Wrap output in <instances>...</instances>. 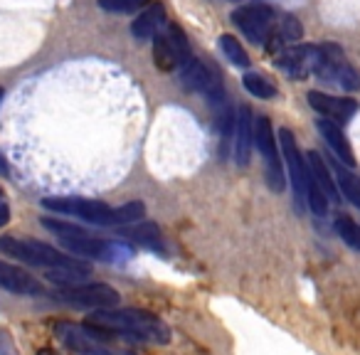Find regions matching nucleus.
<instances>
[{"label": "nucleus", "instance_id": "nucleus-1", "mask_svg": "<svg viewBox=\"0 0 360 355\" xmlns=\"http://www.w3.org/2000/svg\"><path fill=\"white\" fill-rule=\"evenodd\" d=\"M0 252L6 257H15L22 264H30L42 269L50 281L60 286L82 284L91 274V264H86L79 257H70L55 247L37 240H22V237H0Z\"/></svg>", "mask_w": 360, "mask_h": 355}, {"label": "nucleus", "instance_id": "nucleus-2", "mask_svg": "<svg viewBox=\"0 0 360 355\" xmlns=\"http://www.w3.org/2000/svg\"><path fill=\"white\" fill-rule=\"evenodd\" d=\"M86 323L104 330L109 335H124V338L139 340V343L165 345L170 343V325L160 316L143 309H101L91 311Z\"/></svg>", "mask_w": 360, "mask_h": 355}, {"label": "nucleus", "instance_id": "nucleus-3", "mask_svg": "<svg viewBox=\"0 0 360 355\" xmlns=\"http://www.w3.org/2000/svg\"><path fill=\"white\" fill-rule=\"evenodd\" d=\"M42 207L99 227L131 225V222H139L146 215L143 202H126L121 207H111L101 200H89V198H45Z\"/></svg>", "mask_w": 360, "mask_h": 355}, {"label": "nucleus", "instance_id": "nucleus-4", "mask_svg": "<svg viewBox=\"0 0 360 355\" xmlns=\"http://www.w3.org/2000/svg\"><path fill=\"white\" fill-rule=\"evenodd\" d=\"M42 225L77 257H86V259H96V262H119L131 257V250L121 245V242L101 240V237L89 235L86 230H82L79 225H72V222L45 217Z\"/></svg>", "mask_w": 360, "mask_h": 355}, {"label": "nucleus", "instance_id": "nucleus-5", "mask_svg": "<svg viewBox=\"0 0 360 355\" xmlns=\"http://www.w3.org/2000/svg\"><path fill=\"white\" fill-rule=\"evenodd\" d=\"M55 335L65 348H70L77 355H114L106 343L104 330L94 328L89 323H72V321H60L55 323Z\"/></svg>", "mask_w": 360, "mask_h": 355}, {"label": "nucleus", "instance_id": "nucleus-6", "mask_svg": "<svg viewBox=\"0 0 360 355\" xmlns=\"http://www.w3.org/2000/svg\"><path fill=\"white\" fill-rule=\"evenodd\" d=\"M55 299L60 304H67L72 309H89V311H101V309H114L119 306L121 294L109 284H72L62 286L55 291Z\"/></svg>", "mask_w": 360, "mask_h": 355}, {"label": "nucleus", "instance_id": "nucleus-7", "mask_svg": "<svg viewBox=\"0 0 360 355\" xmlns=\"http://www.w3.org/2000/svg\"><path fill=\"white\" fill-rule=\"evenodd\" d=\"M193 57L191 42H188L186 32L180 30L178 25L168 22L163 30L155 35L153 42V62L160 72H175L186 65Z\"/></svg>", "mask_w": 360, "mask_h": 355}, {"label": "nucleus", "instance_id": "nucleus-8", "mask_svg": "<svg viewBox=\"0 0 360 355\" xmlns=\"http://www.w3.org/2000/svg\"><path fill=\"white\" fill-rule=\"evenodd\" d=\"M255 143L259 148L262 158H264V170H266V186L274 193H281L286 186L284 181V163H281L279 146L274 138V129H271V121L266 116H259L255 121Z\"/></svg>", "mask_w": 360, "mask_h": 355}, {"label": "nucleus", "instance_id": "nucleus-9", "mask_svg": "<svg viewBox=\"0 0 360 355\" xmlns=\"http://www.w3.org/2000/svg\"><path fill=\"white\" fill-rule=\"evenodd\" d=\"M326 60V45H294L276 55V67L291 79L316 77Z\"/></svg>", "mask_w": 360, "mask_h": 355}, {"label": "nucleus", "instance_id": "nucleus-10", "mask_svg": "<svg viewBox=\"0 0 360 355\" xmlns=\"http://www.w3.org/2000/svg\"><path fill=\"white\" fill-rule=\"evenodd\" d=\"M232 22L240 27L247 40H252L255 45H266L276 25V13L274 8L264 6V3H255V6L237 8L232 13Z\"/></svg>", "mask_w": 360, "mask_h": 355}, {"label": "nucleus", "instance_id": "nucleus-11", "mask_svg": "<svg viewBox=\"0 0 360 355\" xmlns=\"http://www.w3.org/2000/svg\"><path fill=\"white\" fill-rule=\"evenodd\" d=\"M316 77L326 84H335L345 91L360 89V72L353 65H348L343 50L338 45H330V42H326V60Z\"/></svg>", "mask_w": 360, "mask_h": 355}, {"label": "nucleus", "instance_id": "nucleus-12", "mask_svg": "<svg viewBox=\"0 0 360 355\" xmlns=\"http://www.w3.org/2000/svg\"><path fill=\"white\" fill-rule=\"evenodd\" d=\"M279 146H281V155H284L286 170H289L291 178V188H294V198L299 205H306V186H309V160L301 155L296 138L289 129L279 131Z\"/></svg>", "mask_w": 360, "mask_h": 355}, {"label": "nucleus", "instance_id": "nucleus-13", "mask_svg": "<svg viewBox=\"0 0 360 355\" xmlns=\"http://www.w3.org/2000/svg\"><path fill=\"white\" fill-rule=\"evenodd\" d=\"M178 72H180V82H183L186 89L205 94L207 99L222 101V86L220 79H217V72H212L207 65H202L198 57H191Z\"/></svg>", "mask_w": 360, "mask_h": 355}, {"label": "nucleus", "instance_id": "nucleus-14", "mask_svg": "<svg viewBox=\"0 0 360 355\" xmlns=\"http://www.w3.org/2000/svg\"><path fill=\"white\" fill-rule=\"evenodd\" d=\"M306 99H309L311 109L319 111L326 119L335 121V124H345V121L358 111V101L345 99V96H330V94H323V91H309Z\"/></svg>", "mask_w": 360, "mask_h": 355}, {"label": "nucleus", "instance_id": "nucleus-15", "mask_svg": "<svg viewBox=\"0 0 360 355\" xmlns=\"http://www.w3.org/2000/svg\"><path fill=\"white\" fill-rule=\"evenodd\" d=\"M255 146V119L250 106H240L235 116V134H232V153L237 165H247Z\"/></svg>", "mask_w": 360, "mask_h": 355}, {"label": "nucleus", "instance_id": "nucleus-16", "mask_svg": "<svg viewBox=\"0 0 360 355\" xmlns=\"http://www.w3.org/2000/svg\"><path fill=\"white\" fill-rule=\"evenodd\" d=\"M0 289H6L18 296L42 294V284L30 271H25L18 264H11V262H6V259H0Z\"/></svg>", "mask_w": 360, "mask_h": 355}, {"label": "nucleus", "instance_id": "nucleus-17", "mask_svg": "<svg viewBox=\"0 0 360 355\" xmlns=\"http://www.w3.org/2000/svg\"><path fill=\"white\" fill-rule=\"evenodd\" d=\"M301 37H304L301 22L296 20L294 15H281V18H276V25H274V30H271V35L264 47H266V52H271V55H279V52H284L286 47H294Z\"/></svg>", "mask_w": 360, "mask_h": 355}, {"label": "nucleus", "instance_id": "nucleus-18", "mask_svg": "<svg viewBox=\"0 0 360 355\" xmlns=\"http://www.w3.org/2000/svg\"><path fill=\"white\" fill-rule=\"evenodd\" d=\"M316 129H319V134L323 136V141L328 143V148L333 150V153L338 155L348 168H353L355 153H353V148H350V143H348V138H345L340 124H335V121H330V119H319Z\"/></svg>", "mask_w": 360, "mask_h": 355}, {"label": "nucleus", "instance_id": "nucleus-19", "mask_svg": "<svg viewBox=\"0 0 360 355\" xmlns=\"http://www.w3.org/2000/svg\"><path fill=\"white\" fill-rule=\"evenodd\" d=\"M168 25V18H165V8L160 3L148 6L134 22H131V35L136 40H153L163 27Z\"/></svg>", "mask_w": 360, "mask_h": 355}, {"label": "nucleus", "instance_id": "nucleus-20", "mask_svg": "<svg viewBox=\"0 0 360 355\" xmlns=\"http://www.w3.org/2000/svg\"><path fill=\"white\" fill-rule=\"evenodd\" d=\"M306 160H309L311 175L316 178V183H319V186L323 188L326 198H328V200H333V202H338L340 200L338 183L333 181V175H330V170H328V165H326V160L321 158V153H316V150H309Z\"/></svg>", "mask_w": 360, "mask_h": 355}, {"label": "nucleus", "instance_id": "nucleus-21", "mask_svg": "<svg viewBox=\"0 0 360 355\" xmlns=\"http://www.w3.org/2000/svg\"><path fill=\"white\" fill-rule=\"evenodd\" d=\"M333 173H335V183H338V191L360 210V178L350 173V170H345L340 163H333Z\"/></svg>", "mask_w": 360, "mask_h": 355}, {"label": "nucleus", "instance_id": "nucleus-22", "mask_svg": "<svg viewBox=\"0 0 360 355\" xmlns=\"http://www.w3.org/2000/svg\"><path fill=\"white\" fill-rule=\"evenodd\" d=\"M126 240L136 242V245L141 247H148V250H158L163 252V240H160V230L155 225H150V222H146V225H139L134 227V230L124 232Z\"/></svg>", "mask_w": 360, "mask_h": 355}, {"label": "nucleus", "instance_id": "nucleus-23", "mask_svg": "<svg viewBox=\"0 0 360 355\" xmlns=\"http://www.w3.org/2000/svg\"><path fill=\"white\" fill-rule=\"evenodd\" d=\"M333 227H335V235H338L340 240L350 247V250L360 252V225L353 220V217L338 215V217H335V222H333Z\"/></svg>", "mask_w": 360, "mask_h": 355}, {"label": "nucleus", "instance_id": "nucleus-24", "mask_svg": "<svg viewBox=\"0 0 360 355\" xmlns=\"http://www.w3.org/2000/svg\"><path fill=\"white\" fill-rule=\"evenodd\" d=\"M242 84H245V89L250 91L252 96H257V99H274L276 96V86L271 84L266 77L255 75V72L242 77Z\"/></svg>", "mask_w": 360, "mask_h": 355}, {"label": "nucleus", "instance_id": "nucleus-25", "mask_svg": "<svg viewBox=\"0 0 360 355\" xmlns=\"http://www.w3.org/2000/svg\"><path fill=\"white\" fill-rule=\"evenodd\" d=\"M220 47L222 52H225V57L232 62V65L237 67H250V55H247V50L240 45V40L232 35H222L220 37Z\"/></svg>", "mask_w": 360, "mask_h": 355}, {"label": "nucleus", "instance_id": "nucleus-26", "mask_svg": "<svg viewBox=\"0 0 360 355\" xmlns=\"http://www.w3.org/2000/svg\"><path fill=\"white\" fill-rule=\"evenodd\" d=\"M99 6L109 13H134L148 6V0H99Z\"/></svg>", "mask_w": 360, "mask_h": 355}, {"label": "nucleus", "instance_id": "nucleus-27", "mask_svg": "<svg viewBox=\"0 0 360 355\" xmlns=\"http://www.w3.org/2000/svg\"><path fill=\"white\" fill-rule=\"evenodd\" d=\"M0 355H20L15 340H13V335L6 328H0Z\"/></svg>", "mask_w": 360, "mask_h": 355}, {"label": "nucleus", "instance_id": "nucleus-28", "mask_svg": "<svg viewBox=\"0 0 360 355\" xmlns=\"http://www.w3.org/2000/svg\"><path fill=\"white\" fill-rule=\"evenodd\" d=\"M8 220H11V205H8L6 193H3V188H0V227H6Z\"/></svg>", "mask_w": 360, "mask_h": 355}, {"label": "nucleus", "instance_id": "nucleus-29", "mask_svg": "<svg viewBox=\"0 0 360 355\" xmlns=\"http://www.w3.org/2000/svg\"><path fill=\"white\" fill-rule=\"evenodd\" d=\"M8 173H11V168H8L6 158H3V153H0V175H8Z\"/></svg>", "mask_w": 360, "mask_h": 355}, {"label": "nucleus", "instance_id": "nucleus-30", "mask_svg": "<svg viewBox=\"0 0 360 355\" xmlns=\"http://www.w3.org/2000/svg\"><path fill=\"white\" fill-rule=\"evenodd\" d=\"M37 355H60V353H57L55 348H40L37 350Z\"/></svg>", "mask_w": 360, "mask_h": 355}, {"label": "nucleus", "instance_id": "nucleus-31", "mask_svg": "<svg viewBox=\"0 0 360 355\" xmlns=\"http://www.w3.org/2000/svg\"><path fill=\"white\" fill-rule=\"evenodd\" d=\"M0 96H3V86H0Z\"/></svg>", "mask_w": 360, "mask_h": 355}]
</instances>
